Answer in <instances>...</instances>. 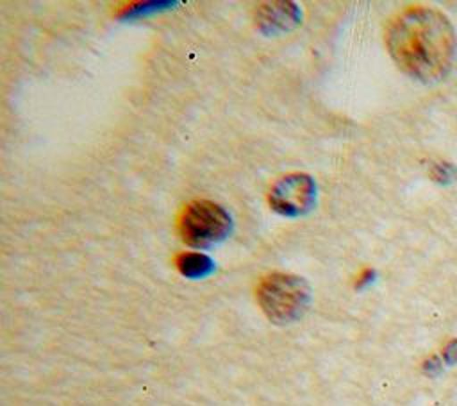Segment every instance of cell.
<instances>
[{"label": "cell", "instance_id": "obj_1", "mask_svg": "<svg viewBox=\"0 0 457 406\" xmlns=\"http://www.w3.org/2000/svg\"><path fill=\"white\" fill-rule=\"evenodd\" d=\"M386 47L407 75L434 82L453 64L457 38L450 20L432 7H407L386 29Z\"/></svg>", "mask_w": 457, "mask_h": 406}, {"label": "cell", "instance_id": "obj_2", "mask_svg": "<svg viewBox=\"0 0 457 406\" xmlns=\"http://www.w3.org/2000/svg\"><path fill=\"white\" fill-rule=\"evenodd\" d=\"M311 290L305 279L293 274H270L257 288V300L266 317L275 324L298 320L309 306Z\"/></svg>", "mask_w": 457, "mask_h": 406}, {"label": "cell", "instance_id": "obj_3", "mask_svg": "<svg viewBox=\"0 0 457 406\" xmlns=\"http://www.w3.org/2000/svg\"><path fill=\"white\" fill-rule=\"evenodd\" d=\"M232 229L230 215L211 200L191 202L179 220V233L182 240L198 249H207L223 241Z\"/></svg>", "mask_w": 457, "mask_h": 406}, {"label": "cell", "instance_id": "obj_4", "mask_svg": "<svg viewBox=\"0 0 457 406\" xmlns=\"http://www.w3.org/2000/svg\"><path fill=\"white\" fill-rule=\"evenodd\" d=\"M316 184L307 173H289L270 190L268 200L273 211L284 216H300L314 206Z\"/></svg>", "mask_w": 457, "mask_h": 406}, {"label": "cell", "instance_id": "obj_5", "mask_svg": "<svg viewBox=\"0 0 457 406\" xmlns=\"http://www.w3.org/2000/svg\"><path fill=\"white\" fill-rule=\"evenodd\" d=\"M300 21L298 9L289 2L264 4L257 9V27L266 34L284 32Z\"/></svg>", "mask_w": 457, "mask_h": 406}, {"label": "cell", "instance_id": "obj_6", "mask_svg": "<svg viewBox=\"0 0 457 406\" xmlns=\"http://www.w3.org/2000/svg\"><path fill=\"white\" fill-rule=\"evenodd\" d=\"M177 268L180 270V274H184L186 277H205L207 274L212 272L214 263L211 261V258H207L205 254H198V252H182L177 256Z\"/></svg>", "mask_w": 457, "mask_h": 406}, {"label": "cell", "instance_id": "obj_7", "mask_svg": "<svg viewBox=\"0 0 457 406\" xmlns=\"http://www.w3.org/2000/svg\"><path fill=\"white\" fill-rule=\"evenodd\" d=\"M445 358L448 363H457V340L448 343V347L445 349Z\"/></svg>", "mask_w": 457, "mask_h": 406}]
</instances>
